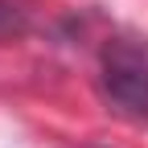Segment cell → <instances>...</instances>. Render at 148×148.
I'll use <instances>...</instances> for the list:
<instances>
[{"label": "cell", "instance_id": "cell-2", "mask_svg": "<svg viewBox=\"0 0 148 148\" xmlns=\"http://www.w3.org/2000/svg\"><path fill=\"white\" fill-rule=\"evenodd\" d=\"M21 29H25L21 8H16L12 0H0V37H4V33H21Z\"/></svg>", "mask_w": 148, "mask_h": 148}, {"label": "cell", "instance_id": "cell-1", "mask_svg": "<svg viewBox=\"0 0 148 148\" xmlns=\"http://www.w3.org/2000/svg\"><path fill=\"white\" fill-rule=\"evenodd\" d=\"M99 90L119 119L148 127V49L136 41H107L99 62Z\"/></svg>", "mask_w": 148, "mask_h": 148}]
</instances>
